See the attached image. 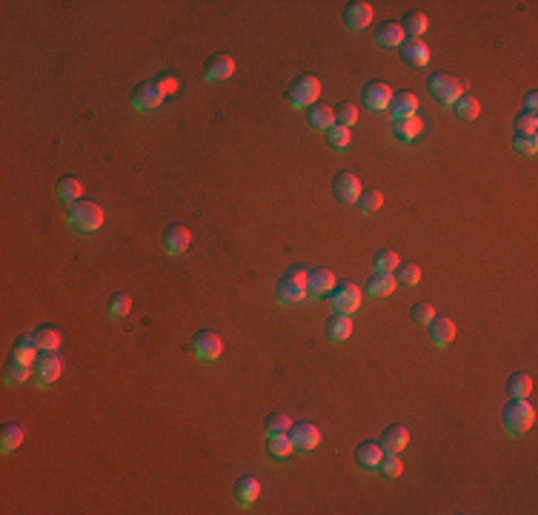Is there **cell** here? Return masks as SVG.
I'll return each instance as SVG.
<instances>
[{
    "label": "cell",
    "instance_id": "cell-1",
    "mask_svg": "<svg viewBox=\"0 0 538 515\" xmlns=\"http://www.w3.org/2000/svg\"><path fill=\"white\" fill-rule=\"evenodd\" d=\"M69 226L83 232V235H92L103 226V209L92 201H78L69 206Z\"/></svg>",
    "mask_w": 538,
    "mask_h": 515
},
{
    "label": "cell",
    "instance_id": "cell-2",
    "mask_svg": "<svg viewBox=\"0 0 538 515\" xmlns=\"http://www.w3.org/2000/svg\"><path fill=\"white\" fill-rule=\"evenodd\" d=\"M535 423V407L527 398H513V404L504 409V430L510 435H524Z\"/></svg>",
    "mask_w": 538,
    "mask_h": 515
},
{
    "label": "cell",
    "instance_id": "cell-3",
    "mask_svg": "<svg viewBox=\"0 0 538 515\" xmlns=\"http://www.w3.org/2000/svg\"><path fill=\"white\" fill-rule=\"evenodd\" d=\"M318 95H321V80L312 75H301L286 92V101L292 109H310V106H315Z\"/></svg>",
    "mask_w": 538,
    "mask_h": 515
},
{
    "label": "cell",
    "instance_id": "cell-4",
    "mask_svg": "<svg viewBox=\"0 0 538 515\" xmlns=\"http://www.w3.org/2000/svg\"><path fill=\"white\" fill-rule=\"evenodd\" d=\"M333 310L341 315H352L361 310V286L355 281H341L333 289Z\"/></svg>",
    "mask_w": 538,
    "mask_h": 515
},
{
    "label": "cell",
    "instance_id": "cell-5",
    "mask_svg": "<svg viewBox=\"0 0 538 515\" xmlns=\"http://www.w3.org/2000/svg\"><path fill=\"white\" fill-rule=\"evenodd\" d=\"M166 98L169 95H166V89L161 86V80H149V83H143L138 92L132 95V109L135 112H155V109L163 106Z\"/></svg>",
    "mask_w": 538,
    "mask_h": 515
},
{
    "label": "cell",
    "instance_id": "cell-6",
    "mask_svg": "<svg viewBox=\"0 0 538 515\" xmlns=\"http://www.w3.org/2000/svg\"><path fill=\"white\" fill-rule=\"evenodd\" d=\"M192 349H195V358L203 361V363H215L224 352V341L215 332H198L195 341H192Z\"/></svg>",
    "mask_w": 538,
    "mask_h": 515
},
{
    "label": "cell",
    "instance_id": "cell-7",
    "mask_svg": "<svg viewBox=\"0 0 538 515\" xmlns=\"http://www.w3.org/2000/svg\"><path fill=\"white\" fill-rule=\"evenodd\" d=\"M64 372V361L57 358V352H43L35 363V381L38 386H52Z\"/></svg>",
    "mask_w": 538,
    "mask_h": 515
},
{
    "label": "cell",
    "instance_id": "cell-8",
    "mask_svg": "<svg viewBox=\"0 0 538 515\" xmlns=\"http://www.w3.org/2000/svg\"><path fill=\"white\" fill-rule=\"evenodd\" d=\"M361 98H364V106L370 112H384V109H390V103H393V89L386 86L384 80H375V83H370L364 89Z\"/></svg>",
    "mask_w": 538,
    "mask_h": 515
},
{
    "label": "cell",
    "instance_id": "cell-9",
    "mask_svg": "<svg viewBox=\"0 0 538 515\" xmlns=\"http://www.w3.org/2000/svg\"><path fill=\"white\" fill-rule=\"evenodd\" d=\"M292 441H295V449H301V452H312L318 444H321V430L315 427V423L310 421H298L292 423Z\"/></svg>",
    "mask_w": 538,
    "mask_h": 515
},
{
    "label": "cell",
    "instance_id": "cell-10",
    "mask_svg": "<svg viewBox=\"0 0 538 515\" xmlns=\"http://www.w3.org/2000/svg\"><path fill=\"white\" fill-rule=\"evenodd\" d=\"M333 192L341 203H358V198H361V180H358L352 172H341L333 180Z\"/></svg>",
    "mask_w": 538,
    "mask_h": 515
},
{
    "label": "cell",
    "instance_id": "cell-11",
    "mask_svg": "<svg viewBox=\"0 0 538 515\" xmlns=\"http://www.w3.org/2000/svg\"><path fill=\"white\" fill-rule=\"evenodd\" d=\"M189 240H192V232H189L187 226H181V224H175V226H169L166 235H163V249H166V255L177 258V255L187 252Z\"/></svg>",
    "mask_w": 538,
    "mask_h": 515
},
{
    "label": "cell",
    "instance_id": "cell-12",
    "mask_svg": "<svg viewBox=\"0 0 538 515\" xmlns=\"http://www.w3.org/2000/svg\"><path fill=\"white\" fill-rule=\"evenodd\" d=\"M232 75H235V60H232L229 55H215V57L206 64V69H203V78H206L209 83L229 80Z\"/></svg>",
    "mask_w": 538,
    "mask_h": 515
},
{
    "label": "cell",
    "instance_id": "cell-13",
    "mask_svg": "<svg viewBox=\"0 0 538 515\" xmlns=\"http://www.w3.org/2000/svg\"><path fill=\"white\" fill-rule=\"evenodd\" d=\"M275 298H278V304L292 307V304H301V300H304V298H310V295H307V286H304V284H295L289 275H284V278L278 281Z\"/></svg>",
    "mask_w": 538,
    "mask_h": 515
},
{
    "label": "cell",
    "instance_id": "cell-14",
    "mask_svg": "<svg viewBox=\"0 0 538 515\" xmlns=\"http://www.w3.org/2000/svg\"><path fill=\"white\" fill-rule=\"evenodd\" d=\"M344 23L349 32H361L372 23V6L370 3H349L344 12Z\"/></svg>",
    "mask_w": 538,
    "mask_h": 515
},
{
    "label": "cell",
    "instance_id": "cell-15",
    "mask_svg": "<svg viewBox=\"0 0 538 515\" xmlns=\"http://www.w3.org/2000/svg\"><path fill=\"white\" fill-rule=\"evenodd\" d=\"M335 275L330 269H315V272H310V281H307V295L310 298H321V295H326V292H333L335 289Z\"/></svg>",
    "mask_w": 538,
    "mask_h": 515
},
{
    "label": "cell",
    "instance_id": "cell-16",
    "mask_svg": "<svg viewBox=\"0 0 538 515\" xmlns=\"http://www.w3.org/2000/svg\"><path fill=\"white\" fill-rule=\"evenodd\" d=\"M430 338H432V344L438 347V349H444L446 344H453V338H456V324H453V318H432V324H430Z\"/></svg>",
    "mask_w": 538,
    "mask_h": 515
},
{
    "label": "cell",
    "instance_id": "cell-17",
    "mask_svg": "<svg viewBox=\"0 0 538 515\" xmlns=\"http://www.w3.org/2000/svg\"><path fill=\"white\" fill-rule=\"evenodd\" d=\"M381 458H384V447H381V444H375V441H370V444H361V447L355 449V461H358V467H361V470H367V472L378 470Z\"/></svg>",
    "mask_w": 538,
    "mask_h": 515
},
{
    "label": "cell",
    "instance_id": "cell-18",
    "mask_svg": "<svg viewBox=\"0 0 538 515\" xmlns=\"http://www.w3.org/2000/svg\"><path fill=\"white\" fill-rule=\"evenodd\" d=\"M421 132H424V120H418V117L393 120V138H395L398 143H412Z\"/></svg>",
    "mask_w": 538,
    "mask_h": 515
},
{
    "label": "cell",
    "instance_id": "cell-19",
    "mask_svg": "<svg viewBox=\"0 0 538 515\" xmlns=\"http://www.w3.org/2000/svg\"><path fill=\"white\" fill-rule=\"evenodd\" d=\"M352 335V318L349 315H341V312H333V318L326 321V338L333 344H341Z\"/></svg>",
    "mask_w": 538,
    "mask_h": 515
},
{
    "label": "cell",
    "instance_id": "cell-20",
    "mask_svg": "<svg viewBox=\"0 0 538 515\" xmlns=\"http://www.w3.org/2000/svg\"><path fill=\"white\" fill-rule=\"evenodd\" d=\"M261 495V481L252 478V475H244L241 481H238V487H235V501L241 504V507H252Z\"/></svg>",
    "mask_w": 538,
    "mask_h": 515
},
{
    "label": "cell",
    "instance_id": "cell-21",
    "mask_svg": "<svg viewBox=\"0 0 538 515\" xmlns=\"http://www.w3.org/2000/svg\"><path fill=\"white\" fill-rule=\"evenodd\" d=\"M395 286H398V281H395L393 272H375L367 284V295L370 298H386V295H393Z\"/></svg>",
    "mask_w": 538,
    "mask_h": 515
},
{
    "label": "cell",
    "instance_id": "cell-22",
    "mask_svg": "<svg viewBox=\"0 0 538 515\" xmlns=\"http://www.w3.org/2000/svg\"><path fill=\"white\" fill-rule=\"evenodd\" d=\"M401 55H404L407 64H412V66H427L430 64V49H427L424 41H418V38H409L401 46Z\"/></svg>",
    "mask_w": 538,
    "mask_h": 515
},
{
    "label": "cell",
    "instance_id": "cell-23",
    "mask_svg": "<svg viewBox=\"0 0 538 515\" xmlns=\"http://www.w3.org/2000/svg\"><path fill=\"white\" fill-rule=\"evenodd\" d=\"M418 112V98L412 92H401V95H393V103H390V115L393 120H404V117H415Z\"/></svg>",
    "mask_w": 538,
    "mask_h": 515
},
{
    "label": "cell",
    "instance_id": "cell-24",
    "mask_svg": "<svg viewBox=\"0 0 538 515\" xmlns=\"http://www.w3.org/2000/svg\"><path fill=\"white\" fill-rule=\"evenodd\" d=\"M12 358H15V361H20V363H26V367H35V363H38V358H41V347H38L35 335L20 338V341L15 344V352H12Z\"/></svg>",
    "mask_w": 538,
    "mask_h": 515
},
{
    "label": "cell",
    "instance_id": "cell-25",
    "mask_svg": "<svg viewBox=\"0 0 538 515\" xmlns=\"http://www.w3.org/2000/svg\"><path fill=\"white\" fill-rule=\"evenodd\" d=\"M330 126H335V109H333V106H323V103H315V106L310 109V129L326 132Z\"/></svg>",
    "mask_w": 538,
    "mask_h": 515
},
{
    "label": "cell",
    "instance_id": "cell-26",
    "mask_svg": "<svg viewBox=\"0 0 538 515\" xmlns=\"http://www.w3.org/2000/svg\"><path fill=\"white\" fill-rule=\"evenodd\" d=\"M292 449H295V441H292L289 433H286V435H269V438H266V452H269V456H272L275 461L289 458Z\"/></svg>",
    "mask_w": 538,
    "mask_h": 515
},
{
    "label": "cell",
    "instance_id": "cell-27",
    "mask_svg": "<svg viewBox=\"0 0 538 515\" xmlns=\"http://www.w3.org/2000/svg\"><path fill=\"white\" fill-rule=\"evenodd\" d=\"M375 43L378 46H390V49L404 46V29L398 23H384L375 32Z\"/></svg>",
    "mask_w": 538,
    "mask_h": 515
},
{
    "label": "cell",
    "instance_id": "cell-28",
    "mask_svg": "<svg viewBox=\"0 0 538 515\" xmlns=\"http://www.w3.org/2000/svg\"><path fill=\"white\" fill-rule=\"evenodd\" d=\"M461 95H464V83L456 80V78H450V75H446V80L441 83V89L435 92V98H438L441 106H456V101H458Z\"/></svg>",
    "mask_w": 538,
    "mask_h": 515
},
{
    "label": "cell",
    "instance_id": "cell-29",
    "mask_svg": "<svg viewBox=\"0 0 538 515\" xmlns=\"http://www.w3.org/2000/svg\"><path fill=\"white\" fill-rule=\"evenodd\" d=\"M384 444V452H401V449H407V444H409V430L407 427H390L384 433V438H381Z\"/></svg>",
    "mask_w": 538,
    "mask_h": 515
},
{
    "label": "cell",
    "instance_id": "cell-30",
    "mask_svg": "<svg viewBox=\"0 0 538 515\" xmlns=\"http://www.w3.org/2000/svg\"><path fill=\"white\" fill-rule=\"evenodd\" d=\"M326 143H330L333 152H347L349 143H352V135H349V129H347V126L335 124V126L326 129Z\"/></svg>",
    "mask_w": 538,
    "mask_h": 515
},
{
    "label": "cell",
    "instance_id": "cell-31",
    "mask_svg": "<svg viewBox=\"0 0 538 515\" xmlns=\"http://www.w3.org/2000/svg\"><path fill=\"white\" fill-rule=\"evenodd\" d=\"M23 435H26V433H23L20 423H6L3 433H0V449H3L6 456H9L12 449H17V447L23 444Z\"/></svg>",
    "mask_w": 538,
    "mask_h": 515
},
{
    "label": "cell",
    "instance_id": "cell-32",
    "mask_svg": "<svg viewBox=\"0 0 538 515\" xmlns=\"http://www.w3.org/2000/svg\"><path fill=\"white\" fill-rule=\"evenodd\" d=\"M35 341H38L41 352H57V349H61V344H64L61 332H54L52 326H41V329L35 332Z\"/></svg>",
    "mask_w": 538,
    "mask_h": 515
},
{
    "label": "cell",
    "instance_id": "cell-33",
    "mask_svg": "<svg viewBox=\"0 0 538 515\" xmlns=\"http://www.w3.org/2000/svg\"><path fill=\"white\" fill-rule=\"evenodd\" d=\"M532 392V378L527 372H516L510 381H507V396L510 398H527Z\"/></svg>",
    "mask_w": 538,
    "mask_h": 515
},
{
    "label": "cell",
    "instance_id": "cell-34",
    "mask_svg": "<svg viewBox=\"0 0 538 515\" xmlns=\"http://www.w3.org/2000/svg\"><path fill=\"white\" fill-rule=\"evenodd\" d=\"M83 195V184L78 177H64L61 184H57V198H61L64 203H78Z\"/></svg>",
    "mask_w": 538,
    "mask_h": 515
},
{
    "label": "cell",
    "instance_id": "cell-35",
    "mask_svg": "<svg viewBox=\"0 0 538 515\" xmlns=\"http://www.w3.org/2000/svg\"><path fill=\"white\" fill-rule=\"evenodd\" d=\"M401 29H404V35H412V38L421 41V35L430 29V20H427V15H421V12H412V15L404 17Z\"/></svg>",
    "mask_w": 538,
    "mask_h": 515
},
{
    "label": "cell",
    "instance_id": "cell-36",
    "mask_svg": "<svg viewBox=\"0 0 538 515\" xmlns=\"http://www.w3.org/2000/svg\"><path fill=\"white\" fill-rule=\"evenodd\" d=\"M393 275H395V281L404 284V286H418V281H421V269H418L415 263H398Z\"/></svg>",
    "mask_w": 538,
    "mask_h": 515
},
{
    "label": "cell",
    "instance_id": "cell-37",
    "mask_svg": "<svg viewBox=\"0 0 538 515\" xmlns=\"http://www.w3.org/2000/svg\"><path fill=\"white\" fill-rule=\"evenodd\" d=\"M32 372H35L32 367H26V363H20V361L12 358V361L6 363V384H9V386H17V384H23L29 375H32Z\"/></svg>",
    "mask_w": 538,
    "mask_h": 515
},
{
    "label": "cell",
    "instance_id": "cell-38",
    "mask_svg": "<svg viewBox=\"0 0 538 515\" xmlns=\"http://www.w3.org/2000/svg\"><path fill=\"white\" fill-rule=\"evenodd\" d=\"M106 312H109V318H112V321H121L124 315H129V312H132V298H129L126 292L115 295V298L109 300V310H106Z\"/></svg>",
    "mask_w": 538,
    "mask_h": 515
},
{
    "label": "cell",
    "instance_id": "cell-39",
    "mask_svg": "<svg viewBox=\"0 0 538 515\" xmlns=\"http://www.w3.org/2000/svg\"><path fill=\"white\" fill-rule=\"evenodd\" d=\"M358 206H361V215H372L384 206V195L378 189H364L361 198H358Z\"/></svg>",
    "mask_w": 538,
    "mask_h": 515
},
{
    "label": "cell",
    "instance_id": "cell-40",
    "mask_svg": "<svg viewBox=\"0 0 538 515\" xmlns=\"http://www.w3.org/2000/svg\"><path fill=\"white\" fill-rule=\"evenodd\" d=\"M478 112H481V103H478L472 95H461V98L456 101V115H458L461 120H475Z\"/></svg>",
    "mask_w": 538,
    "mask_h": 515
},
{
    "label": "cell",
    "instance_id": "cell-41",
    "mask_svg": "<svg viewBox=\"0 0 538 515\" xmlns=\"http://www.w3.org/2000/svg\"><path fill=\"white\" fill-rule=\"evenodd\" d=\"M289 430H292V418H289V415L278 412V415H269V418H266V438H269V435H286Z\"/></svg>",
    "mask_w": 538,
    "mask_h": 515
},
{
    "label": "cell",
    "instance_id": "cell-42",
    "mask_svg": "<svg viewBox=\"0 0 538 515\" xmlns=\"http://www.w3.org/2000/svg\"><path fill=\"white\" fill-rule=\"evenodd\" d=\"M378 470H381L386 478H398L401 470H404V464H401V458H398V452H384V458H381Z\"/></svg>",
    "mask_w": 538,
    "mask_h": 515
},
{
    "label": "cell",
    "instance_id": "cell-43",
    "mask_svg": "<svg viewBox=\"0 0 538 515\" xmlns=\"http://www.w3.org/2000/svg\"><path fill=\"white\" fill-rule=\"evenodd\" d=\"M538 132V117L535 112H521L516 117V135H535Z\"/></svg>",
    "mask_w": 538,
    "mask_h": 515
},
{
    "label": "cell",
    "instance_id": "cell-44",
    "mask_svg": "<svg viewBox=\"0 0 538 515\" xmlns=\"http://www.w3.org/2000/svg\"><path fill=\"white\" fill-rule=\"evenodd\" d=\"M335 124H341V126H355L358 124V106L355 103H341L338 106V112H335Z\"/></svg>",
    "mask_w": 538,
    "mask_h": 515
},
{
    "label": "cell",
    "instance_id": "cell-45",
    "mask_svg": "<svg viewBox=\"0 0 538 515\" xmlns=\"http://www.w3.org/2000/svg\"><path fill=\"white\" fill-rule=\"evenodd\" d=\"M398 263H401V261H398V255H395L393 249H381V252L375 255V272H395Z\"/></svg>",
    "mask_w": 538,
    "mask_h": 515
},
{
    "label": "cell",
    "instance_id": "cell-46",
    "mask_svg": "<svg viewBox=\"0 0 538 515\" xmlns=\"http://www.w3.org/2000/svg\"><path fill=\"white\" fill-rule=\"evenodd\" d=\"M432 318H435V307H432V304H415V307H412V321H415L418 326H430Z\"/></svg>",
    "mask_w": 538,
    "mask_h": 515
},
{
    "label": "cell",
    "instance_id": "cell-47",
    "mask_svg": "<svg viewBox=\"0 0 538 515\" xmlns=\"http://www.w3.org/2000/svg\"><path fill=\"white\" fill-rule=\"evenodd\" d=\"M516 152H521V155H535V152H538L535 135H516Z\"/></svg>",
    "mask_w": 538,
    "mask_h": 515
},
{
    "label": "cell",
    "instance_id": "cell-48",
    "mask_svg": "<svg viewBox=\"0 0 538 515\" xmlns=\"http://www.w3.org/2000/svg\"><path fill=\"white\" fill-rule=\"evenodd\" d=\"M446 80V75H430V80H427V89H430V92L435 95L438 92V89H441V83Z\"/></svg>",
    "mask_w": 538,
    "mask_h": 515
},
{
    "label": "cell",
    "instance_id": "cell-49",
    "mask_svg": "<svg viewBox=\"0 0 538 515\" xmlns=\"http://www.w3.org/2000/svg\"><path fill=\"white\" fill-rule=\"evenodd\" d=\"M535 106H538V95L530 92V95H527V112H535Z\"/></svg>",
    "mask_w": 538,
    "mask_h": 515
}]
</instances>
